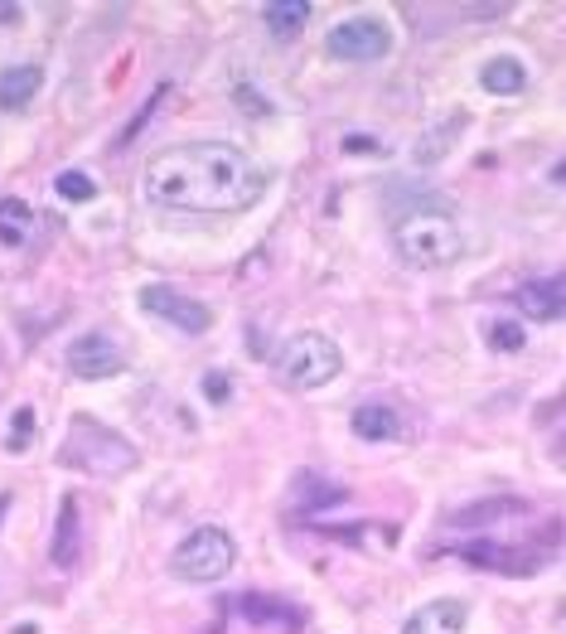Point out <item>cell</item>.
I'll return each mask as SVG.
<instances>
[{
  "instance_id": "cell-1",
  "label": "cell",
  "mask_w": 566,
  "mask_h": 634,
  "mask_svg": "<svg viewBox=\"0 0 566 634\" xmlns=\"http://www.w3.org/2000/svg\"><path fill=\"white\" fill-rule=\"evenodd\" d=\"M267 185V169L228 141L169 145L141 169V199L161 213H243Z\"/></svg>"
},
{
  "instance_id": "cell-2",
  "label": "cell",
  "mask_w": 566,
  "mask_h": 634,
  "mask_svg": "<svg viewBox=\"0 0 566 634\" xmlns=\"http://www.w3.org/2000/svg\"><path fill=\"white\" fill-rule=\"evenodd\" d=\"M392 247L406 267L416 271H440L465 253V237H460L456 203L440 195H416L412 203H402V213H392Z\"/></svg>"
},
{
  "instance_id": "cell-3",
  "label": "cell",
  "mask_w": 566,
  "mask_h": 634,
  "mask_svg": "<svg viewBox=\"0 0 566 634\" xmlns=\"http://www.w3.org/2000/svg\"><path fill=\"white\" fill-rule=\"evenodd\" d=\"M135 460L141 456H135L131 441L107 432V426L93 422V416H73V422H68V441L59 446V466L97 474V480H111V474L135 470Z\"/></svg>"
},
{
  "instance_id": "cell-4",
  "label": "cell",
  "mask_w": 566,
  "mask_h": 634,
  "mask_svg": "<svg viewBox=\"0 0 566 634\" xmlns=\"http://www.w3.org/2000/svg\"><path fill=\"white\" fill-rule=\"evenodd\" d=\"M339 368H344L339 344H334L330 334H315V330L286 339V344H281V354H276V378L286 383V388H296V392L325 388Z\"/></svg>"
},
{
  "instance_id": "cell-5",
  "label": "cell",
  "mask_w": 566,
  "mask_h": 634,
  "mask_svg": "<svg viewBox=\"0 0 566 634\" xmlns=\"http://www.w3.org/2000/svg\"><path fill=\"white\" fill-rule=\"evenodd\" d=\"M237 562V542L223 533V528H194L185 542L175 548V557H169V572L179 576V582H194V586H209V582H223V576L233 572Z\"/></svg>"
},
{
  "instance_id": "cell-6",
  "label": "cell",
  "mask_w": 566,
  "mask_h": 634,
  "mask_svg": "<svg viewBox=\"0 0 566 634\" xmlns=\"http://www.w3.org/2000/svg\"><path fill=\"white\" fill-rule=\"evenodd\" d=\"M325 49L344 63H368V59H382V54L392 49V34L378 15H354L325 34Z\"/></svg>"
},
{
  "instance_id": "cell-7",
  "label": "cell",
  "mask_w": 566,
  "mask_h": 634,
  "mask_svg": "<svg viewBox=\"0 0 566 634\" xmlns=\"http://www.w3.org/2000/svg\"><path fill=\"white\" fill-rule=\"evenodd\" d=\"M141 310L155 315V320H165V325H175V330H185V334H209V325H213L209 305L185 296V291H175V286H145Z\"/></svg>"
},
{
  "instance_id": "cell-8",
  "label": "cell",
  "mask_w": 566,
  "mask_h": 634,
  "mask_svg": "<svg viewBox=\"0 0 566 634\" xmlns=\"http://www.w3.org/2000/svg\"><path fill=\"white\" fill-rule=\"evenodd\" d=\"M121 368H127V354H121L117 339L93 330V334H78L73 344H68V373H73V378L102 383V378H117Z\"/></svg>"
},
{
  "instance_id": "cell-9",
  "label": "cell",
  "mask_w": 566,
  "mask_h": 634,
  "mask_svg": "<svg viewBox=\"0 0 566 634\" xmlns=\"http://www.w3.org/2000/svg\"><path fill=\"white\" fill-rule=\"evenodd\" d=\"M465 620H470V606L446 596V601H426L422 610H412L402 634H465Z\"/></svg>"
},
{
  "instance_id": "cell-10",
  "label": "cell",
  "mask_w": 566,
  "mask_h": 634,
  "mask_svg": "<svg viewBox=\"0 0 566 634\" xmlns=\"http://www.w3.org/2000/svg\"><path fill=\"white\" fill-rule=\"evenodd\" d=\"M514 301H518V310L528 315L533 325H552V320H562V281L557 277H547V281H528V286H518L514 291Z\"/></svg>"
},
{
  "instance_id": "cell-11",
  "label": "cell",
  "mask_w": 566,
  "mask_h": 634,
  "mask_svg": "<svg viewBox=\"0 0 566 634\" xmlns=\"http://www.w3.org/2000/svg\"><path fill=\"white\" fill-rule=\"evenodd\" d=\"M39 87H44V68L39 63L5 68V73H0V107H5V111H25Z\"/></svg>"
},
{
  "instance_id": "cell-12",
  "label": "cell",
  "mask_w": 566,
  "mask_h": 634,
  "mask_svg": "<svg viewBox=\"0 0 566 634\" xmlns=\"http://www.w3.org/2000/svg\"><path fill=\"white\" fill-rule=\"evenodd\" d=\"M354 436L358 441H398L402 422L388 402H358L354 407Z\"/></svg>"
},
{
  "instance_id": "cell-13",
  "label": "cell",
  "mask_w": 566,
  "mask_h": 634,
  "mask_svg": "<svg viewBox=\"0 0 566 634\" xmlns=\"http://www.w3.org/2000/svg\"><path fill=\"white\" fill-rule=\"evenodd\" d=\"M339 500H344V490H339L334 480H325V474H315V470H300L296 484H291V508H300V514H315V508L339 504Z\"/></svg>"
},
{
  "instance_id": "cell-14",
  "label": "cell",
  "mask_w": 566,
  "mask_h": 634,
  "mask_svg": "<svg viewBox=\"0 0 566 634\" xmlns=\"http://www.w3.org/2000/svg\"><path fill=\"white\" fill-rule=\"evenodd\" d=\"M480 83H484V93L518 97V93H523V87H528V68L518 63V59H508V54H499V59H490V63H484Z\"/></svg>"
},
{
  "instance_id": "cell-15",
  "label": "cell",
  "mask_w": 566,
  "mask_h": 634,
  "mask_svg": "<svg viewBox=\"0 0 566 634\" xmlns=\"http://www.w3.org/2000/svg\"><path fill=\"white\" fill-rule=\"evenodd\" d=\"M34 233V209L25 199H0V243L5 247H25Z\"/></svg>"
},
{
  "instance_id": "cell-16",
  "label": "cell",
  "mask_w": 566,
  "mask_h": 634,
  "mask_svg": "<svg viewBox=\"0 0 566 634\" xmlns=\"http://www.w3.org/2000/svg\"><path fill=\"white\" fill-rule=\"evenodd\" d=\"M262 20H267L271 34L291 39V34L305 30V20H310V5H305V0H271V5H262Z\"/></svg>"
},
{
  "instance_id": "cell-17",
  "label": "cell",
  "mask_w": 566,
  "mask_h": 634,
  "mask_svg": "<svg viewBox=\"0 0 566 634\" xmlns=\"http://www.w3.org/2000/svg\"><path fill=\"white\" fill-rule=\"evenodd\" d=\"M243 615L252 620V625H286V630H296L300 625V615L291 606H276V601H267V596H243Z\"/></svg>"
},
{
  "instance_id": "cell-18",
  "label": "cell",
  "mask_w": 566,
  "mask_h": 634,
  "mask_svg": "<svg viewBox=\"0 0 566 634\" xmlns=\"http://www.w3.org/2000/svg\"><path fill=\"white\" fill-rule=\"evenodd\" d=\"M78 557V500H63L59 508V538H54V562L68 567Z\"/></svg>"
},
{
  "instance_id": "cell-19",
  "label": "cell",
  "mask_w": 566,
  "mask_h": 634,
  "mask_svg": "<svg viewBox=\"0 0 566 634\" xmlns=\"http://www.w3.org/2000/svg\"><path fill=\"white\" fill-rule=\"evenodd\" d=\"M54 189H59V195H63L68 203H87V199L97 195V185L83 175V169H63V175L54 179Z\"/></svg>"
},
{
  "instance_id": "cell-20",
  "label": "cell",
  "mask_w": 566,
  "mask_h": 634,
  "mask_svg": "<svg viewBox=\"0 0 566 634\" xmlns=\"http://www.w3.org/2000/svg\"><path fill=\"white\" fill-rule=\"evenodd\" d=\"M30 436H34V412H30V407H20V412L10 416V436H5V450H10V456H20V450L30 446Z\"/></svg>"
},
{
  "instance_id": "cell-21",
  "label": "cell",
  "mask_w": 566,
  "mask_h": 634,
  "mask_svg": "<svg viewBox=\"0 0 566 634\" xmlns=\"http://www.w3.org/2000/svg\"><path fill=\"white\" fill-rule=\"evenodd\" d=\"M490 344L494 349H523V325H508V320L490 325Z\"/></svg>"
},
{
  "instance_id": "cell-22",
  "label": "cell",
  "mask_w": 566,
  "mask_h": 634,
  "mask_svg": "<svg viewBox=\"0 0 566 634\" xmlns=\"http://www.w3.org/2000/svg\"><path fill=\"white\" fill-rule=\"evenodd\" d=\"M203 392H209L213 407H223L233 398V378H228V373H209V378H203Z\"/></svg>"
}]
</instances>
